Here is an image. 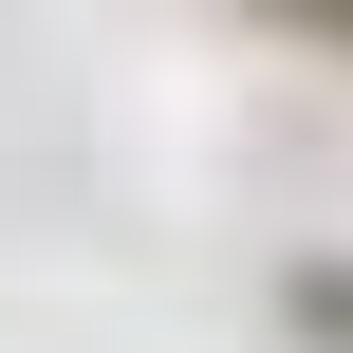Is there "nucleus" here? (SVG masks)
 <instances>
[{"label":"nucleus","mask_w":353,"mask_h":353,"mask_svg":"<svg viewBox=\"0 0 353 353\" xmlns=\"http://www.w3.org/2000/svg\"><path fill=\"white\" fill-rule=\"evenodd\" d=\"M279 316H298V335H335V353H353V279H335V261H316V279H279Z\"/></svg>","instance_id":"f257e3e1"}]
</instances>
